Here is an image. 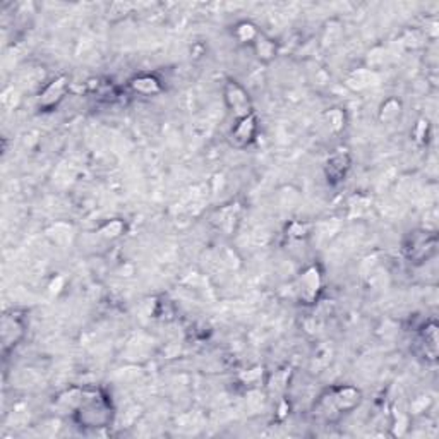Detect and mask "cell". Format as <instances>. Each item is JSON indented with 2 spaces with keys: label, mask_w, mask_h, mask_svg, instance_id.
Returning <instances> with one entry per match:
<instances>
[{
  "label": "cell",
  "mask_w": 439,
  "mask_h": 439,
  "mask_svg": "<svg viewBox=\"0 0 439 439\" xmlns=\"http://www.w3.org/2000/svg\"><path fill=\"white\" fill-rule=\"evenodd\" d=\"M319 287H321V275H319L318 268L312 266L307 272L302 275L300 278V294L304 300H307V304L314 302L316 295L319 292Z\"/></svg>",
  "instance_id": "ba28073f"
},
{
  "label": "cell",
  "mask_w": 439,
  "mask_h": 439,
  "mask_svg": "<svg viewBox=\"0 0 439 439\" xmlns=\"http://www.w3.org/2000/svg\"><path fill=\"white\" fill-rule=\"evenodd\" d=\"M24 335V321L23 316L17 314H6L2 321V343H3V352L9 350V347L17 345L21 338Z\"/></svg>",
  "instance_id": "5b68a950"
},
{
  "label": "cell",
  "mask_w": 439,
  "mask_h": 439,
  "mask_svg": "<svg viewBox=\"0 0 439 439\" xmlns=\"http://www.w3.org/2000/svg\"><path fill=\"white\" fill-rule=\"evenodd\" d=\"M360 402V391L352 386H336L328 389L319 396L314 407V416L318 419L336 420L347 414L349 410L356 409Z\"/></svg>",
  "instance_id": "6da1fadb"
},
{
  "label": "cell",
  "mask_w": 439,
  "mask_h": 439,
  "mask_svg": "<svg viewBox=\"0 0 439 439\" xmlns=\"http://www.w3.org/2000/svg\"><path fill=\"white\" fill-rule=\"evenodd\" d=\"M76 417L81 424L91 427H101L110 422L112 409L107 396L100 391H86L77 403Z\"/></svg>",
  "instance_id": "7a4b0ae2"
},
{
  "label": "cell",
  "mask_w": 439,
  "mask_h": 439,
  "mask_svg": "<svg viewBox=\"0 0 439 439\" xmlns=\"http://www.w3.org/2000/svg\"><path fill=\"white\" fill-rule=\"evenodd\" d=\"M420 342H422V347H424V354H426V357H429V359H436L438 356V329H436V325H429L424 328L422 335H420Z\"/></svg>",
  "instance_id": "30bf717a"
},
{
  "label": "cell",
  "mask_w": 439,
  "mask_h": 439,
  "mask_svg": "<svg viewBox=\"0 0 439 439\" xmlns=\"http://www.w3.org/2000/svg\"><path fill=\"white\" fill-rule=\"evenodd\" d=\"M256 129H258V124H256L254 114L249 115V117L241 119V121H237V124L234 125V129H232V141L238 147L251 145L252 139H254L256 136Z\"/></svg>",
  "instance_id": "8992f818"
},
{
  "label": "cell",
  "mask_w": 439,
  "mask_h": 439,
  "mask_svg": "<svg viewBox=\"0 0 439 439\" xmlns=\"http://www.w3.org/2000/svg\"><path fill=\"white\" fill-rule=\"evenodd\" d=\"M223 93L225 103H227L228 110L232 112V115H234L237 121L252 115L251 98H249L247 91H245L241 84L235 83V81H228V83L225 84Z\"/></svg>",
  "instance_id": "277c9868"
},
{
  "label": "cell",
  "mask_w": 439,
  "mask_h": 439,
  "mask_svg": "<svg viewBox=\"0 0 439 439\" xmlns=\"http://www.w3.org/2000/svg\"><path fill=\"white\" fill-rule=\"evenodd\" d=\"M350 167V158L347 151H338V153L333 154L328 160V165H326V177L331 184H338L345 178L347 172H349Z\"/></svg>",
  "instance_id": "52a82bcc"
},
{
  "label": "cell",
  "mask_w": 439,
  "mask_h": 439,
  "mask_svg": "<svg viewBox=\"0 0 439 439\" xmlns=\"http://www.w3.org/2000/svg\"><path fill=\"white\" fill-rule=\"evenodd\" d=\"M256 50H258L259 57H273L275 55V45H273V41L269 40H265V38L258 37L256 38Z\"/></svg>",
  "instance_id": "7c38bea8"
},
{
  "label": "cell",
  "mask_w": 439,
  "mask_h": 439,
  "mask_svg": "<svg viewBox=\"0 0 439 439\" xmlns=\"http://www.w3.org/2000/svg\"><path fill=\"white\" fill-rule=\"evenodd\" d=\"M436 234L426 230H416L410 232V235L407 237L403 251H405V256L410 259V263L420 265V263L427 261V259L436 254Z\"/></svg>",
  "instance_id": "3957f363"
},
{
  "label": "cell",
  "mask_w": 439,
  "mask_h": 439,
  "mask_svg": "<svg viewBox=\"0 0 439 439\" xmlns=\"http://www.w3.org/2000/svg\"><path fill=\"white\" fill-rule=\"evenodd\" d=\"M64 93H65V81L64 79L54 81V83L48 84V86L45 88L43 94H41L40 98V105L45 108L55 107V105L64 98Z\"/></svg>",
  "instance_id": "9c48e42d"
},
{
  "label": "cell",
  "mask_w": 439,
  "mask_h": 439,
  "mask_svg": "<svg viewBox=\"0 0 439 439\" xmlns=\"http://www.w3.org/2000/svg\"><path fill=\"white\" fill-rule=\"evenodd\" d=\"M132 88H134L136 91H139V93H145V94L156 93V91L160 90V86H158V81L151 76H145V77H139V79H136L134 83H132Z\"/></svg>",
  "instance_id": "8fae6325"
}]
</instances>
